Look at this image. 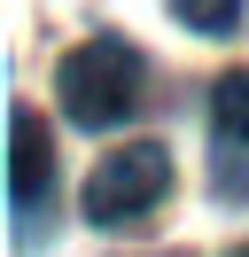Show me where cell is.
<instances>
[{"label":"cell","mask_w":249,"mask_h":257,"mask_svg":"<svg viewBox=\"0 0 249 257\" xmlns=\"http://www.w3.org/2000/svg\"><path fill=\"white\" fill-rule=\"evenodd\" d=\"M55 94H62V117H70V125L109 133V125H125V117L148 101V55L125 32H93V39H78L55 63Z\"/></svg>","instance_id":"6da1fadb"},{"label":"cell","mask_w":249,"mask_h":257,"mask_svg":"<svg viewBox=\"0 0 249 257\" xmlns=\"http://www.w3.org/2000/svg\"><path fill=\"white\" fill-rule=\"evenodd\" d=\"M47 172H55V141H47L39 109L16 101V109H8V203L31 210V203L47 195Z\"/></svg>","instance_id":"277c9868"},{"label":"cell","mask_w":249,"mask_h":257,"mask_svg":"<svg viewBox=\"0 0 249 257\" xmlns=\"http://www.w3.org/2000/svg\"><path fill=\"white\" fill-rule=\"evenodd\" d=\"M171 195V148L164 141H125L86 172V218L93 226H140Z\"/></svg>","instance_id":"7a4b0ae2"},{"label":"cell","mask_w":249,"mask_h":257,"mask_svg":"<svg viewBox=\"0 0 249 257\" xmlns=\"http://www.w3.org/2000/svg\"><path fill=\"white\" fill-rule=\"evenodd\" d=\"M233 257H249V249H233Z\"/></svg>","instance_id":"8992f818"},{"label":"cell","mask_w":249,"mask_h":257,"mask_svg":"<svg viewBox=\"0 0 249 257\" xmlns=\"http://www.w3.org/2000/svg\"><path fill=\"white\" fill-rule=\"evenodd\" d=\"M171 257H187V249H171Z\"/></svg>","instance_id":"52a82bcc"},{"label":"cell","mask_w":249,"mask_h":257,"mask_svg":"<svg viewBox=\"0 0 249 257\" xmlns=\"http://www.w3.org/2000/svg\"><path fill=\"white\" fill-rule=\"evenodd\" d=\"M210 187L226 203H249V70H226L210 86Z\"/></svg>","instance_id":"3957f363"},{"label":"cell","mask_w":249,"mask_h":257,"mask_svg":"<svg viewBox=\"0 0 249 257\" xmlns=\"http://www.w3.org/2000/svg\"><path fill=\"white\" fill-rule=\"evenodd\" d=\"M187 32H233L241 24V0H171Z\"/></svg>","instance_id":"5b68a950"}]
</instances>
